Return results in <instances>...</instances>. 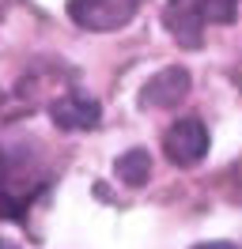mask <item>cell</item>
Returning <instances> with one entry per match:
<instances>
[{"label":"cell","instance_id":"cell-6","mask_svg":"<svg viewBox=\"0 0 242 249\" xmlns=\"http://www.w3.org/2000/svg\"><path fill=\"white\" fill-rule=\"evenodd\" d=\"M49 117H53V124H57L60 132H91L95 124L102 121V109H99L95 98L72 91V94H64V98H57L49 106Z\"/></svg>","mask_w":242,"mask_h":249},{"label":"cell","instance_id":"cell-9","mask_svg":"<svg viewBox=\"0 0 242 249\" xmlns=\"http://www.w3.org/2000/svg\"><path fill=\"white\" fill-rule=\"evenodd\" d=\"M0 249H19L15 242H8V238H0Z\"/></svg>","mask_w":242,"mask_h":249},{"label":"cell","instance_id":"cell-4","mask_svg":"<svg viewBox=\"0 0 242 249\" xmlns=\"http://www.w3.org/2000/svg\"><path fill=\"white\" fill-rule=\"evenodd\" d=\"M208 143H212V136H208V128H204L201 117H178L163 132V155L174 166L189 170V166H197L201 159L208 155Z\"/></svg>","mask_w":242,"mask_h":249},{"label":"cell","instance_id":"cell-8","mask_svg":"<svg viewBox=\"0 0 242 249\" xmlns=\"http://www.w3.org/2000/svg\"><path fill=\"white\" fill-rule=\"evenodd\" d=\"M193 249H239L235 242H201V246H193Z\"/></svg>","mask_w":242,"mask_h":249},{"label":"cell","instance_id":"cell-10","mask_svg":"<svg viewBox=\"0 0 242 249\" xmlns=\"http://www.w3.org/2000/svg\"><path fill=\"white\" fill-rule=\"evenodd\" d=\"M0 102H4V91H0Z\"/></svg>","mask_w":242,"mask_h":249},{"label":"cell","instance_id":"cell-1","mask_svg":"<svg viewBox=\"0 0 242 249\" xmlns=\"http://www.w3.org/2000/svg\"><path fill=\"white\" fill-rule=\"evenodd\" d=\"M239 19V0H166L163 27L182 49H201L208 27H231Z\"/></svg>","mask_w":242,"mask_h":249},{"label":"cell","instance_id":"cell-2","mask_svg":"<svg viewBox=\"0 0 242 249\" xmlns=\"http://www.w3.org/2000/svg\"><path fill=\"white\" fill-rule=\"evenodd\" d=\"M27 170L30 166L0 147V219H27V208L42 189V181Z\"/></svg>","mask_w":242,"mask_h":249},{"label":"cell","instance_id":"cell-3","mask_svg":"<svg viewBox=\"0 0 242 249\" xmlns=\"http://www.w3.org/2000/svg\"><path fill=\"white\" fill-rule=\"evenodd\" d=\"M140 8H144V0H68V19L80 31L110 34L129 27Z\"/></svg>","mask_w":242,"mask_h":249},{"label":"cell","instance_id":"cell-7","mask_svg":"<svg viewBox=\"0 0 242 249\" xmlns=\"http://www.w3.org/2000/svg\"><path fill=\"white\" fill-rule=\"evenodd\" d=\"M114 174H118L121 185L144 189V185H148V178H151V155L144 151V147H133V151L118 155V162H114Z\"/></svg>","mask_w":242,"mask_h":249},{"label":"cell","instance_id":"cell-5","mask_svg":"<svg viewBox=\"0 0 242 249\" xmlns=\"http://www.w3.org/2000/svg\"><path fill=\"white\" fill-rule=\"evenodd\" d=\"M189 87H193V76L185 68H178V64H170V68H163L159 76H151L140 87V106L144 109H174L185 102Z\"/></svg>","mask_w":242,"mask_h":249}]
</instances>
